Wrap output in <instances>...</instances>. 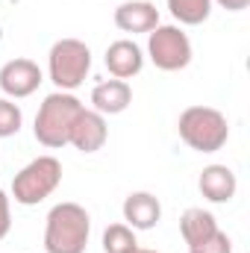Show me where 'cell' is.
<instances>
[{
  "mask_svg": "<svg viewBox=\"0 0 250 253\" xmlns=\"http://www.w3.org/2000/svg\"><path fill=\"white\" fill-rule=\"evenodd\" d=\"M174 21L183 27H200L212 15V0H165Z\"/></svg>",
  "mask_w": 250,
  "mask_h": 253,
  "instance_id": "9a60e30c",
  "label": "cell"
},
{
  "mask_svg": "<svg viewBox=\"0 0 250 253\" xmlns=\"http://www.w3.org/2000/svg\"><path fill=\"white\" fill-rule=\"evenodd\" d=\"M212 3H218V6L227 9V12H245L250 6V0H212Z\"/></svg>",
  "mask_w": 250,
  "mask_h": 253,
  "instance_id": "ffe728a7",
  "label": "cell"
},
{
  "mask_svg": "<svg viewBox=\"0 0 250 253\" xmlns=\"http://www.w3.org/2000/svg\"><path fill=\"white\" fill-rule=\"evenodd\" d=\"M197 189L209 203H230L239 191L236 171L227 165H206L197 177Z\"/></svg>",
  "mask_w": 250,
  "mask_h": 253,
  "instance_id": "7c38bea8",
  "label": "cell"
},
{
  "mask_svg": "<svg viewBox=\"0 0 250 253\" xmlns=\"http://www.w3.org/2000/svg\"><path fill=\"white\" fill-rule=\"evenodd\" d=\"M129 253H159V251H150V248H135V251H129Z\"/></svg>",
  "mask_w": 250,
  "mask_h": 253,
  "instance_id": "44dd1931",
  "label": "cell"
},
{
  "mask_svg": "<svg viewBox=\"0 0 250 253\" xmlns=\"http://www.w3.org/2000/svg\"><path fill=\"white\" fill-rule=\"evenodd\" d=\"M103 62H106L109 74H112L115 80H132V77H138L141 68H144V50H141L132 39H118V42H112V44L106 47Z\"/></svg>",
  "mask_w": 250,
  "mask_h": 253,
  "instance_id": "30bf717a",
  "label": "cell"
},
{
  "mask_svg": "<svg viewBox=\"0 0 250 253\" xmlns=\"http://www.w3.org/2000/svg\"><path fill=\"white\" fill-rule=\"evenodd\" d=\"M21 124H24V112L15 100L9 97H0V138H12L21 132Z\"/></svg>",
  "mask_w": 250,
  "mask_h": 253,
  "instance_id": "e0dca14e",
  "label": "cell"
},
{
  "mask_svg": "<svg viewBox=\"0 0 250 253\" xmlns=\"http://www.w3.org/2000/svg\"><path fill=\"white\" fill-rule=\"evenodd\" d=\"M188 253H233V242H230V236H227L224 230H218V233H215V236H209L206 242L191 245Z\"/></svg>",
  "mask_w": 250,
  "mask_h": 253,
  "instance_id": "ac0fdd59",
  "label": "cell"
},
{
  "mask_svg": "<svg viewBox=\"0 0 250 253\" xmlns=\"http://www.w3.org/2000/svg\"><path fill=\"white\" fill-rule=\"evenodd\" d=\"M221 227H218V221H215V215L212 212H206V209H200V206H191L183 212V218H180V233H183V239H186V245H200V242H206L209 236H215Z\"/></svg>",
  "mask_w": 250,
  "mask_h": 253,
  "instance_id": "5bb4252c",
  "label": "cell"
},
{
  "mask_svg": "<svg viewBox=\"0 0 250 253\" xmlns=\"http://www.w3.org/2000/svg\"><path fill=\"white\" fill-rule=\"evenodd\" d=\"M132 103V85L126 80H103L91 88V106L100 115H121Z\"/></svg>",
  "mask_w": 250,
  "mask_h": 253,
  "instance_id": "4fadbf2b",
  "label": "cell"
},
{
  "mask_svg": "<svg viewBox=\"0 0 250 253\" xmlns=\"http://www.w3.org/2000/svg\"><path fill=\"white\" fill-rule=\"evenodd\" d=\"M91 71V50L80 39H59L47 53V77L56 91H74Z\"/></svg>",
  "mask_w": 250,
  "mask_h": 253,
  "instance_id": "277c9868",
  "label": "cell"
},
{
  "mask_svg": "<svg viewBox=\"0 0 250 253\" xmlns=\"http://www.w3.org/2000/svg\"><path fill=\"white\" fill-rule=\"evenodd\" d=\"M83 100L74 91H53L42 100L39 112H36V124L33 135L42 147L47 150H59L71 141V129L77 124L80 112H83Z\"/></svg>",
  "mask_w": 250,
  "mask_h": 253,
  "instance_id": "6da1fadb",
  "label": "cell"
},
{
  "mask_svg": "<svg viewBox=\"0 0 250 253\" xmlns=\"http://www.w3.org/2000/svg\"><path fill=\"white\" fill-rule=\"evenodd\" d=\"M106 138H109L106 115H100L94 109H83L74 129H71V141L68 144L77 147L80 153H97V150H103Z\"/></svg>",
  "mask_w": 250,
  "mask_h": 253,
  "instance_id": "ba28073f",
  "label": "cell"
},
{
  "mask_svg": "<svg viewBox=\"0 0 250 253\" xmlns=\"http://www.w3.org/2000/svg\"><path fill=\"white\" fill-rule=\"evenodd\" d=\"M121 212H124V224L132 227L135 233L153 230L162 221V203L150 191H132V194H126Z\"/></svg>",
  "mask_w": 250,
  "mask_h": 253,
  "instance_id": "9c48e42d",
  "label": "cell"
},
{
  "mask_svg": "<svg viewBox=\"0 0 250 253\" xmlns=\"http://www.w3.org/2000/svg\"><path fill=\"white\" fill-rule=\"evenodd\" d=\"M42 83H44L42 68L33 62V59H27V56L9 59V62L0 68V91L9 100H24V97L36 94Z\"/></svg>",
  "mask_w": 250,
  "mask_h": 253,
  "instance_id": "52a82bcc",
  "label": "cell"
},
{
  "mask_svg": "<svg viewBox=\"0 0 250 253\" xmlns=\"http://www.w3.org/2000/svg\"><path fill=\"white\" fill-rule=\"evenodd\" d=\"M91 236V215L80 203H56L44 218V251L47 253H85Z\"/></svg>",
  "mask_w": 250,
  "mask_h": 253,
  "instance_id": "7a4b0ae2",
  "label": "cell"
},
{
  "mask_svg": "<svg viewBox=\"0 0 250 253\" xmlns=\"http://www.w3.org/2000/svg\"><path fill=\"white\" fill-rule=\"evenodd\" d=\"M62 183V162L56 156H36L33 162H27L15 180H12V197L21 206H39L42 200H47Z\"/></svg>",
  "mask_w": 250,
  "mask_h": 253,
  "instance_id": "5b68a950",
  "label": "cell"
},
{
  "mask_svg": "<svg viewBox=\"0 0 250 253\" xmlns=\"http://www.w3.org/2000/svg\"><path fill=\"white\" fill-rule=\"evenodd\" d=\"M191 56H194L191 39L180 24H159L147 33V56L144 59H150L159 71H168V74L183 71L191 65Z\"/></svg>",
  "mask_w": 250,
  "mask_h": 253,
  "instance_id": "8992f818",
  "label": "cell"
},
{
  "mask_svg": "<svg viewBox=\"0 0 250 253\" xmlns=\"http://www.w3.org/2000/svg\"><path fill=\"white\" fill-rule=\"evenodd\" d=\"M138 248L135 230L126 224H109L103 230V253H129Z\"/></svg>",
  "mask_w": 250,
  "mask_h": 253,
  "instance_id": "2e32d148",
  "label": "cell"
},
{
  "mask_svg": "<svg viewBox=\"0 0 250 253\" xmlns=\"http://www.w3.org/2000/svg\"><path fill=\"white\" fill-rule=\"evenodd\" d=\"M112 18L121 33H132V36L150 33L153 27H159V9L150 0H124Z\"/></svg>",
  "mask_w": 250,
  "mask_h": 253,
  "instance_id": "8fae6325",
  "label": "cell"
},
{
  "mask_svg": "<svg viewBox=\"0 0 250 253\" xmlns=\"http://www.w3.org/2000/svg\"><path fill=\"white\" fill-rule=\"evenodd\" d=\"M180 138L197 153H218L230 138V121L215 106H188L180 112Z\"/></svg>",
  "mask_w": 250,
  "mask_h": 253,
  "instance_id": "3957f363",
  "label": "cell"
},
{
  "mask_svg": "<svg viewBox=\"0 0 250 253\" xmlns=\"http://www.w3.org/2000/svg\"><path fill=\"white\" fill-rule=\"evenodd\" d=\"M12 230V197L0 189V242L9 236Z\"/></svg>",
  "mask_w": 250,
  "mask_h": 253,
  "instance_id": "d6986e66",
  "label": "cell"
}]
</instances>
